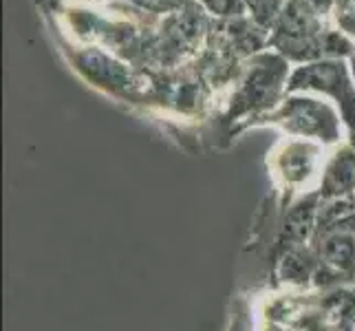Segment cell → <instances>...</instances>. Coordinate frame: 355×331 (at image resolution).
<instances>
[{"label":"cell","mask_w":355,"mask_h":331,"mask_svg":"<svg viewBox=\"0 0 355 331\" xmlns=\"http://www.w3.org/2000/svg\"><path fill=\"white\" fill-rule=\"evenodd\" d=\"M289 78L287 58L280 53L254 56L221 115L225 137H236L245 128L261 126L285 100Z\"/></svg>","instance_id":"6da1fadb"},{"label":"cell","mask_w":355,"mask_h":331,"mask_svg":"<svg viewBox=\"0 0 355 331\" xmlns=\"http://www.w3.org/2000/svg\"><path fill=\"white\" fill-rule=\"evenodd\" d=\"M248 296L252 331H336L334 314L318 289L267 287Z\"/></svg>","instance_id":"7a4b0ae2"},{"label":"cell","mask_w":355,"mask_h":331,"mask_svg":"<svg viewBox=\"0 0 355 331\" xmlns=\"http://www.w3.org/2000/svg\"><path fill=\"white\" fill-rule=\"evenodd\" d=\"M324 164L322 144L298 137L280 139L267 155V175L280 203L289 205L302 194L318 192Z\"/></svg>","instance_id":"3957f363"},{"label":"cell","mask_w":355,"mask_h":331,"mask_svg":"<svg viewBox=\"0 0 355 331\" xmlns=\"http://www.w3.org/2000/svg\"><path fill=\"white\" fill-rule=\"evenodd\" d=\"M324 14L315 9L311 0H285L283 9L272 27L267 44L289 62L309 65L327 60V33Z\"/></svg>","instance_id":"277c9868"},{"label":"cell","mask_w":355,"mask_h":331,"mask_svg":"<svg viewBox=\"0 0 355 331\" xmlns=\"http://www.w3.org/2000/svg\"><path fill=\"white\" fill-rule=\"evenodd\" d=\"M278 126L287 137L309 139L331 148L347 137V128L336 106L307 93H287L285 100L272 115L263 119L261 126Z\"/></svg>","instance_id":"5b68a950"},{"label":"cell","mask_w":355,"mask_h":331,"mask_svg":"<svg viewBox=\"0 0 355 331\" xmlns=\"http://www.w3.org/2000/svg\"><path fill=\"white\" fill-rule=\"evenodd\" d=\"M287 93H320L331 97L347 128V142L355 148V80L345 60H318L291 71Z\"/></svg>","instance_id":"8992f818"},{"label":"cell","mask_w":355,"mask_h":331,"mask_svg":"<svg viewBox=\"0 0 355 331\" xmlns=\"http://www.w3.org/2000/svg\"><path fill=\"white\" fill-rule=\"evenodd\" d=\"M73 62L95 89L132 104L153 102V84L100 49H82V51L73 53Z\"/></svg>","instance_id":"52a82bcc"},{"label":"cell","mask_w":355,"mask_h":331,"mask_svg":"<svg viewBox=\"0 0 355 331\" xmlns=\"http://www.w3.org/2000/svg\"><path fill=\"white\" fill-rule=\"evenodd\" d=\"M311 243L338 285H349L355 274V214L324 232H318Z\"/></svg>","instance_id":"ba28073f"},{"label":"cell","mask_w":355,"mask_h":331,"mask_svg":"<svg viewBox=\"0 0 355 331\" xmlns=\"http://www.w3.org/2000/svg\"><path fill=\"white\" fill-rule=\"evenodd\" d=\"M322 269V261L318 256L313 243L291 245L278 256L274 265L272 287L289 289H315L318 274Z\"/></svg>","instance_id":"9c48e42d"},{"label":"cell","mask_w":355,"mask_h":331,"mask_svg":"<svg viewBox=\"0 0 355 331\" xmlns=\"http://www.w3.org/2000/svg\"><path fill=\"white\" fill-rule=\"evenodd\" d=\"M318 194L320 199L355 194V148L349 142L340 144V148H336L331 157H327Z\"/></svg>","instance_id":"30bf717a"},{"label":"cell","mask_w":355,"mask_h":331,"mask_svg":"<svg viewBox=\"0 0 355 331\" xmlns=\"http://www.w3.org/2000/svg\"><path fill=\"white\" fill-rule=\"evenodd\" d=\"M355 214V194H347V197H334V199H320V207H318V232H324L331 226L340 223L349 217Z\"/></svg>","instance_id":"8fae6325"},{"label":"cell","mask_w":355,"mask_h":331,"mask_svg":"<svg viewBox=\"0 0 355 331\" xmlns=\"http://www.w3.org/2000/svg\"><path fill=\"white\" fill-rule=\"evenodd\" d=\"M243 3L248 7V11H252V18L259 27L272 29L285 0H243Z\"/></svg>","instance_id":"7c38bea8"},{"label":"cell","mask_w":355,"mask_h":331,"mask_svg":"<svg viewBox=\"0 0 355 331\" xmlns=\"http://www.w3.org/2000/svg\"><path fill=\"white\" fill-rule=\"evenodd\" d=\"M225 331H252V314H250L248 294H236L234 300H232Z\"/></svg>","instance_id":"4fadbf2b"},{"label":"cell","mask_w":355,"mask_h":331,"mask_svg":"<svg viewBox=\"0 0 355 331\" xmlns=\"http://www.w3.org/2000/svg\"><path fill=\"white\" fill-rule=\"evenodd\" d=\"M135 3L139 9L144 11H150V14H179L186 7H190L192 3H197V0H130Z\"/></svg>","instance_id":"5bb4252c"},{"label":"cell","mask_w":355,"mask_h":331,"mask_svg":"<svg viewBox=\"0 0 355 331\" xmlns=\"http://www.w3.org/2000/svg\"><path fill=\"white\" fill-rule=\"evenodd\" d=\"M334 16L345 35H355V0H336Z\"/></svg>","instance_id":"9a60e30c"},{"label":"cell","mask_w":355,"mask_h":331,"mask_svg":"<svg viewBox=\"0 0 355 331\" xmlns=\"http://www.w3.org/2000/svg\"><path fill=\"white\" fill-rule=\"evenodd\" d=\"M349 65H351V73H353V80H355V56L349 58Z\"/></svg>","instance_id":"2e32d148"},{"label":"cell","mask_w":355,"mask_h":331,"mask_svg":"<svg viewBox=\"0 0 355 331\" xmlns=\"http://www.w3.org/2000/svg\"><path fill=\"white\" fill-rule=\"evenodd\" d=\"M349 287L355 291V274H353V276H351V280H349Z\"/></svg>","instance_id":"e0dca14e"}]
</instances>
